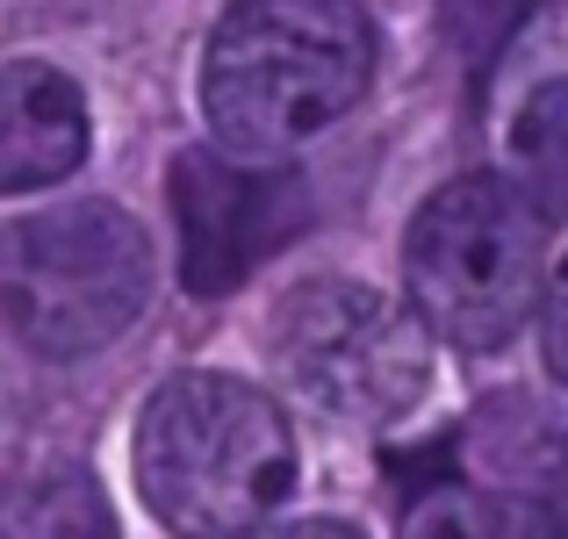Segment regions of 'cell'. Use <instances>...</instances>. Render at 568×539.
<instances>
[{"mask_svg": "<svg viewBox=\"0 0 568 539\" xmlns=\"http://www.w3.org/2000/svg\"><path fill=\"white\" fill-rule=\"evenodd\" d=\"M152 303V237L115 202H65L0 231V317L37 359H87Z\"/></svg>", "mask_w": 568, "mask_h": 539, "instance_id": "3957f363", "label": "cell"}, {"mask_svg": "<svg viewBox=\"0 0 568 539\" xmlns=\"http://www.w3.org/2000/svg\"><path fill=\"white\" fill-rule=\"evenodd\" d=\"M403 539H568V526L547 497H497V489L439 482L410 497Z\"/></svg>", "mask_w": 568, "mask_h": 539, "instance_id": "ba28073f", "label": "cell"}, {"mask_svg": "<svg viewBox=\"0 0 568 539\" xmlns=\"http://www.w3.org/2000/svg\"><path fill=\"white\" fill-rule=\"evenodd\" d=\"M295 431L237 374H173L138 425V497L181 539H237L288 504Z\"/></svg>", "mask_w": 568, "mask_h": 539, "instance_id": "7a4b0ae2", "label": "cell"}, {"mask_svg": "<svg viewBox=\"0 0 568 539\" xmlns=\"http://www.w3.org/2000/svg\"><path fill=\"white\" fill-rule=\"evenodd\" d=\"M410 309L460 353H497L540 303V209L504 180H446L403 231Z\"/></svg>", "mask_w": 568, "mask_h": 539, "instance_id": "277c9868", "label": "cell"}, {"mask_svg": "<svg viewBox=\"0 0 568 539\" xmlns=\"http://www.w3.org/2000/svg\"><path fill=\"white\" fill-rule=\"evenodd\" d=\"M0 539H115V518L87 475H51L8 504Z\"/></svg>", "mask_w": 568, "mask_h": 539, "instance_id": "30bf717a", "label": "cell"}, {"mask_svg": "<svg viewBox=\"0 0 568 539\" xmlns=\"http://www.w3.org/2000/svg\"><path fill=\"white\" fill-rule=\"evenodd\" d=\"M511 152L532 202L547 216H568V80H547L526 94V109L511 123Z\"/></svg>", "mask_w": 568, "mask_h": 539, "instance_id": "9c48e42d", "label": "cell"}, {"mask_svg": "<svg viewBox=\"0 0 568 539\" xmlns=\"http://www.w3.org/2000/svg\"><path fill=\"white\" fill-rule=\"evenodd\" d=\"M432 324L367 281H303L274 317V359L324 417L382 425L432 382Z\"/></svg>", "mask_w": 568, "mask_h": 539, "instance_id": "5b68a950", "label": "cell"}, {"mask_svg": "<svg viewBox=\"0 0 568 539\" xmlns=\"http://www.w3.org/2000/svg\"><path fill=\"white\" fill-rule=\"evenodd\" d=\"M87 159V101L58 65H0V194L51 187Z\"/></svg>", "mask_w": 568, "mask_h": 539, "instance_id": "52a82bcc", "label": "cell"}, {"mask_svg": "<svg viewBox=\"0 0 568 539\" xmlns=\"http://www.w3.org/2000/svg\"><path fill=\"white\" fill-rule=\"evenodd\" d=\"M540 346H547V374L568 382V252H561L555 281L540 288Z\"/></svg>", "mask_w": 568, "mask_h": 539, "instance_id": "7c38bea8", "label": "cell"}, {"mask_svg": "<svg viewBox=\"0 0 568 539\" xmlns=\"http://www.w3.org/2000/svg\"><path fill=\"white\" fill-rule=\"evenodd\" d=\"M375 80L361 0H231L202 51V115L237 159L324 138Z\"/></svg>", "mask_w": 568, "mask_h": 539, "instance_id": "6da1fadb", "label": "cell"}, {"mask_svg": "<svg viewBox=\"0 0 568 539\" xmlns=\"http://www.w3.org/2000/svg\"><path fill=\"white\" fill-rule=\"evenodd\" d=\"M532 8H540V0H460V37H468L483 58H497V43L511 37Z\"/></svg>", "mask_w": 568, "mask_h": 539, "instance_id": "8fae6325", "label": "cell"}, {"mask_svg": "<svg viewBox=\"0 0 568 539\" xmlns=\"http://www.w3.org/2000/svg\"><path fill=\"white\" fill-rule=\"evenodd\" d=\"M547 504H555V511H561V526H568V468L555 475V497H547Z\"/></svg>", "mask_w": 568, "mask_h": 539, "instance_id": "5bb4252c", "label": "cell"}, {"mask_svg": "<svg viewBox=\"0 0 568 539\" xmlns=\"http://www.w3.org/2000/svg\"><path fill=\"white\" fill-rule=\"evenodd\" d=\"M266 539H361L353 526H332V518H310V526H288V532H266Z\"/></svg>", "mask_w": 568, "mask_h": 539, "instance_id": "4fadbf2b", "label": "cell"}, {"mask_svg": "<svg viewBox=\"0 0 568 539\" xmlns=\"http://www.w3.org/2000/svg\"><path fill=\"white\" fill-rule=\"evenodd\" d=\"M173 237H181V281L187 295H231L252 281L281 245L310 231V187L303 173L245 166L237 152H181L173 159Z\"/></svg>", "mask_w": 568, "mask_h": 539, "instance_id": "8992f818", "label": "cell"}]
</instances>
